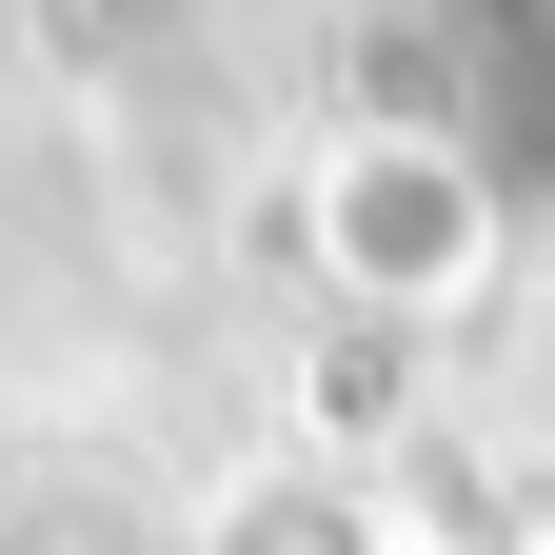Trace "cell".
<instances>
[{
  "label": "cell",
  "instance_id": "1",
  "mask_svg": "<svg viewBox=\"0 0 555 555\" xmlns=\"http://www.w3.org/2000/svg\"><path fill=\"white\" fill-rule=\"evenodd\" d=\"M318 258L358 278V298H476V278H496V179H476L456 139L377 119V139L318 159Z\"/></svg>",
  "mask_w": 555,
  "mask_h": 555
},
{
  "label": "cell",
  "instance_id": "2",
  "mask_svg": "<svg viewBox=\"0 0 555 555\" xmlns=\"http://www.w3.org/2000/svg\"><path fill=\"white\" fill-rule=\"evenodd\" d=\"M198 555H397V496L337 476V456H278V476H238V496L198 516Z\"/></svg>",
  "mask_w": 555,
  "mask_h": 555
},
{
  "label": "cell",
  "instance_id": "3",
  "mask_svg": "<svg viewBox=\"0 0 555 555\" xmlns=\"http://www.w3.org/2000/svg\"><path fill=\"white\" fill-rule=\"evenodd\" d=\"M535 555H555V535H535Z\"/></svg>",
  "mask_w": 555,
  "mask_h": 555
}]
</instances>
